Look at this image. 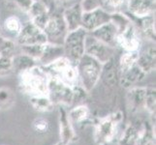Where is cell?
Instances as JSON below:
<instances>
[{
    "instance_id": "obj_1",
    "label": "cell",
    "mask_w": 156,
    "mask_h": 145,
    "mask_svg": "<svg viewBox=\"0 0 156 145\" xmlns=\"http://www.w3.org/2000/svg\"><path fill=\"white\" fill-rule=\"evenodd\" d=\"M20 89L29 97L48 95L49 76L43 67L36 65L19 74Z\"/></svg>"
},
{
    "instance_id": "obj_2",
    "label": "cell",
    "mask_w": 156,
    "mask_h": 145,
    "mask_svg": "<svg viewBox=\"0 0 156 145\" xmlns=\"http://www.w3.org/2000/svg\"><path fill=\"white\" fill-rule=\"evenodd\" d=\"M102 66L103 64L85 53L76 64L79 83L88 93L91 92L100 81Z\"/></svg>"
},
{
    "instance_id": "obj_3",
    "label": "cell",
    "mask_w": 156,
    "mask_h": 145,
    "mask_svg": "<svg viewBox=\"0 0 156 145\" xmlns=\"http://www.w3.org/2000/svg\"><path fill=\"white\" fill-rule=\"evenodd\" d=\"M122 119V112L118 110L96 121L93 133L96 145H110L114 141L117 133V126Z\"/></svg>"
},
{
    "instance_id": "obj_4",
    "label": "cell",
    "mask_w": 156,
    "mask_h": 145,
    "mask_svg": "<svg viewBox=\"0 0 156 145\" xmlns=\"http://www.w3.org/2000/svg\"><path fill=\"white\" fill-rule=\"evenodd\" d=\"M43 69L49 77L60 79L71 87L80 84L76 65L65 56H61L47 65H43Z\"/></svg>"
},
{
    "instance_id": "obj_5",
    "label": "cell",
    "mask_w": 156,
    "mask_h": 145,
    "mask_svg": "<svg viewBox=\"0 0 156 145\" xmlns=\"http://www.w3.org/2000/svg\"><path fill=\"white\" fill-rule=\"evenodd\" d=\"M87 32L83 27L69 31L63 42L64 56L67 57L75 65L84 54V41Z\"/></svg>"
},
{
    "instance_id": "obj_6",
    "label": "cell",
    "mask_w": 156,
    "mask_h": 145,
    "mask_svg": "<svg viewBox=\"0 0 156 145\" xmlns=\"http://www.w3.org/2000/svg\"><path fill=\"white\" fill-rule=\"evenodd\" d=\"M48 96L55 105L70 106L74 103L73 87L55 77L48 79Z\"/></svg>"
},
{
    "instance_id": "obj_7",
    "label": "cell",
    "mask_w": 156,
    "mask_h": 145,
    "mask_svg": "<svg viewBox=\"0 0 156 145\" xmlns=\"http://www.w3.org/2000/svg\"><path fill=\"white\" fill-rule=\"evenodd\" d=\"M115 47L108 46L87 33L84 41V52L104 64L115 56Z\"/></svg>"
},
{
    "instance_id": "obj_8",
    "label": "cell",
    "mask_w": 156,
    "mask_h": 145,
    "mask_svg": "<svg viewBox=\"0 0 156 145\" xmlns=\"http://www.w3.org/2000/svg\"><path fill=\"white\" fill-rule=\"evenodd\" d=\"M43 31L47 37L48 43L52 45L62 46L64 39L68 33L62 15L51 14Z\"/></svg>"
},
{
    "instance_id": "obj_9",
    "label": "cell",
    "mask_w": 156,
    "mask_h": 145,
    "mask_svg": "<svg viewBox=\"0 0 156 145\" xmlns=\"http://www.w3.org/2000/svg\"><path fill=\"white\" fill-rule=\"evenodd\" d=\"M16 41L20 46L45 45L48 43L44 31L36 26L31 20L23 24V27Z\"/></svg>"
},
{
    "instance_id": "obj_10",
    "label": "cell",
    "mask_w": 156,
    "mask_h": 145,
    "mask_svg": "<svg viewBox=\"0 0 156 145\" xmlns=\"http://www.w3.org/2000/svg\"><path fill=\"white\" fill-rule=\"evenodd\" d=\"M109 21H111V12L106 8L102 7L89 11V12H83L82 27L87 33H90Z\"/></svg>"
},
{
    "instance_id": "obj_11",
    "label": "cell",
    "mask_w": 156,
    "mask_h": 145,
    "mask_svg": "<svg viewBox=\"0 0 156 145\" xmlns=\"http://www.w3.org/2000/svg\"><path fill=\"white\" fill-rule=\"evenodd\" d=\"M58 123H59V138L64 144H71L78 140V136L73 126V123L68 116L66 106L59 105L58 109Z\"/></svg>"
},
{
    "instance_id": "obj_12",
    "label": "cell",
    "mask_w": 156,
    "mask_h": 145,
    "mask_svg": "<svg viewBox=\"0 0 156 145\" xmlns=\"http://www.w3.org/2000/svg\"><path fill=\"white\" fill-rule=\"evenodd\" d=\"M116 47H120L125 51H138L141 47L139 29L133 22L124 30L117 34Z\"/></svg>"
},
{
    "instance_id": "obj_13",
    "label": "cell",
    "mask_w": 156,
    "mask_h": 145,
    "mask_svg": "<svg viewBox=\"0 0 156 145\" xmlns=\"http://www.w3.org/2000/svg\"><path fill=\"white\" fill-rule=\"evenodd\" d=\"M147 87L134 86L129 88L126 94V104L129 112L136 114L144 110Z\"/></svg>"
},
{
    "instance_id": "obj_14",
    "label": "cell",
    "mask_w": 156,
    "mask_h": 145,
    "mask_svg": "<svg viewBox=\"0 0 156 145\" xmlns=\"http://www.w3.org/2000/svg\"><path fill=\"white\" fill-rule=\"evenodd\" d=\"M83 14V11L82 9L80 2L64 8V11L62 13V18L64 19V22L66 24L68 32L82 27Z\"/></svg>"
},
{
    "instance_id": "obj_15",
    "label": "cell",
    "mask_w": 156,
    "mask_h": 145,
    "mask_svg": "<svg viewBox=\"0 0 156 145\" xmlns=\"http://www.w3.org/2000/svg\"><path fill=\"white\" fill-rule=\"evenodd\" d=\"M89 34H91L94 38L101 41L104 44L116 48V38L118 32L115 24L112 21H109V22L101 25L100 27L90 32Z\"/></svg>"
},
{
    "instance_id": "obj_16",
    "label": "cell",
    "mask_w": 156,
    "mask_h": 145,
    "mask_svg": "<svg viewBox=\"0 0 156 145\" xmlns=\"http://www.w3.org/2000/svg\"><path fill=\"white\" fill-rule=\"evenodd\" d=\"M147 74L144 73L143 70L140 68L137 64L133 66L126 72H123L119 74V78H118V82L123 88L129 89L131 87H134L136 84L140 83L141 81L146 78Z\"/></svg>"
},
{
    "instance_id": "obj_17",
    "label": "cell",
    "mask_w": 156,
    "mask_h": 145,
    "mask_svg": "<svg viewBox=\"0 0 156 145\" xmlns=\"http://www.w3.org/2000/svg\"><path fill=\"white\" fill-rule=\"evenodd\" d=\"M155 0H128V10L135 18L152 15L155 10Z\"/></svg>"
},
{
    "instance_id": "obj_18",
    "label": "cell",
    "mask_w": 156,
    "mask_h": 145,
    "mask_svg": "<svg viewBox=\"0 0 156 145\" xmlns=\"http://www.w3.org/2000/svg\"><path fill=\"white\" fill-rule=\"evenodd\" d=\"M118 78H119V72H118V66L115 63V56L114 58L110 59L108 62L103 64L100 80H102L107 86L114 87L118 82Z\"/></svg>"
},
{
    "instance_id": "obj_19",
    "label": "cell",
    "mask_w": 156,
    "mask_h": 145,
    "mask_svg": "<svg viewBox=\"0 0 156 145\" xmlns=\"http://www.w3.org/2000/svg\"><path fill=\"white\" fill-rule=\"evenodd\" d=\"M156 50L155 46L147 47L144 51H139L137 59V65L141 68L147 74L155 71L156 66Z\"/></svg>"
},
{
    "instance_id": "obj_20",
    "label": "cell",
    "mask_w": 156,
    "mask_h": 145,
    "mask_svg": "<svg viewBox=\"0 0 156 145\" xmlns=\"http://www.w3.org/2000/svg\"><path fill=\"white\" fill-rule=\"evenodd\" d=\"M29 104L34 109V110L41 112V113L51 112L55 109V104L52 103V101L48 95L32 96L29 98Z\"/></svg>"
},
{
    "instance_id": "obj_21",
    "label": "cell",
    "mask_w": 156,
    "mask_h": 145,
    "mask_svg": "<svg viewBox=\"0 0 156 145\" xmlns=\"http://www.w3.org/2000/svg\"><path fill=\"white\" fill-rule=\"evenodd\" d=\"M23 23L21 22L20 19L16 16H9L8 18L5 19L3 22V28L7 34L6 38H9L11 40L17 39L21 30V27H23Z\"/></svg>"
},
{
    "instance_id": "obj_22",
    "label": "cell",
    "mask_w": 156,
    "mask_h": 145,
    "mask_svg": "<svg viewBox=\"0 0 156 145\" xmlns=\"http://www.w3.org/2000/svg\"><path fill=\"white\" fill-rule=\"evenodd\" d=\"M13 65H14V72H17L19 74L24 71L35 67L37 64V61L34 60L33 58L29 57L28 55L24 53H20V54H15L13 57Z\"/></svg>"
},
{
    "instance_id": "obj_23",
    "label": "cell",
    "mask_w": 156,
    "mask_h": 145,
    "mask_svg": "<svg viewBox=\"0 0 156 145\" xmlns=\"http://www.w3.org/2000/svg\"><path fill=\"white\" fill-rule=\"evenodd\" d=\"M64 56V50L62 46L58 45H52L50 43H47L45 45L44 52L40 59L39 62H42L43 65H47L52 61H55V59Z\"/></svg>"
},
{
    "instance_id": "obj_24",
    "label": "cell",
    "mask_w": 156,
    "mask_h": 145,
    "mask_svg": "<svg viewBox=\"0 0 156 145\" xmlns=\"http://www.w3.org/2000/svg\"><path fill=\"white\" fill-rule=\"evenodd\" d=\"M137 145H155V124L144 122L140 130Z\"/></svg>"
},
{
    "instance_id": "obj_25",
    "label": "cell",
    "mask_w": 156,
    "mask_h": 145,
    "mask_svg": "<svg viewBox=\"0 0 156 145\" xmlns=\"http://www.w3.org/2000/svg\"><path fill=\"white\" fill-rule=\"evenodd\" d=\"M68 116L73 124H83L90 118V109L85 105H78L68 111Z\"/></svg>"
},
{
    "instance_id": "obj_26",
    "label": "cell",
    "mask_w": 156,
    "mask_h": 145,
    "mask_svg": "<svg viewBox=\"0 0 156 145\" xmlns=\"http://www.w3.org/2000/svg\"><path fill=\"white\" fill-rule=\"evenodd\" d=\"M139 23V28L142 33L146 36V38L155 41V19L152 15L147 16V17L137 19Z\"/></svg>"
},
{
    "instance_id": "obj_27",
    "label": "cell",
    "mask_w": 156,
    "mask_h": 145,
    "mask_svg": "<svg viewBox=\"0 0 156 145\" xmlns=\"http://www.w3.org/2000/svg\"><path fill=\"white\" fill-rule=\"evenodd\" d=\"M140 130L132 125L129 124L123 131L121 137L118 141V145H137L139 139Z\"/></svg>"
},
{
    "instance_id": "obj_28",
    "label": "cell",
    "mask_w": 156,
    "mask_h": 145,
    "mask_svg": "<svg viewBox=\"0 0 156 145\" xmlns=\"http://www.w3.org/2000/svg\"><path fill=\"white\" fill-rule=\"evenodd\" d=\"M139 51H125L123 54L120 56L119 61L117 63L118 66V72L119 74L126 72L127 70L132 68L133 66L136 65L137 59L139 55Z\"/></svg>"
},
{
    "instance_id": "obj_29",
    "label": "cell",
    "mask_w": 156,
    "mask_h": 145,
    "mask_svg": "<svg viewBox=\"0 0 156 145\" xmlns=\"http://www.w3.org/2000/svg\"><path fill=\"white\" fill-rule=\"evenodd\" d=\"M16 103V95L10 87H0V110L12 109Z\"/></svg>"
},
{
    "instance_id": "obj_30",
    "label": "cell",
    "mask_w": 156,
    "mask_h": 145,
    "mask_svg": "<svg viewBox=\"0 0 156 145\" xmlns=\"http://www.w3.org/2000/svg\"><path fill=\"white\" fill-rule=\"evenodd\" d=\"M111 21L115 24L118 33L124 31L132 23V20L130 18L119 12L111 13Z\"/></svg>"
},
{
    "instance_id": "obj_31",
    "label": "cell",
    "mask_w": 156,
    "mask_h": 145,
    "mask_svg": "<svg viewBox=\"0 0 156 145\" xmlns=\"http://www.w3.org/2000/svg\"><path fill=\"white\" fill-rule=\"evenodd\" d=\"M46 45V44H45ZM45 45H28V46H20V50L24 54L33 58L37 62L40 61V59L44 52Z\"/></svg>"
},
{
    "instance_id": "obj_32",
    "label": "cell",
    "mask_w": 156,
    "mask_h": 145,
    "mask_svg": "<svg viewBox=\"0 0 156 145\" xmlns=\"http://www.w3.org/2000/svg\"><path fill=\"white\" fill-rule=\"evenodd\" d=\"M48 13H50V10L45 2L41 1V0H34L27 14L30 19H33L35 18H38L40 16H43Z\"/></svg>"
},
{
    "instance_id": "obj_33",
    "label": "cell",
    "mask_w": 156,
    "mask_h": 145,
    "mask_svg": "<svg viewBox=\"0 0 156 145\" xmlns=\"http://www.w3.org/2000/svg\"><path fill=\"white\" fill-rule=\"evenodd\" d=\"M16 50V42L0 35V55L14 56Z\"/></svg>"
},
{
    "instance_id": "obj_34",
    "label": "cell",
    "mask_w": 156,
    "mask_h": 145,
    "mask_svg": "<svg viewBox=\"0 0 156 145\" xmlns=\"http://www.w3.org/2000/svg\"><path fill=\"white\" fill-rule=\"evenodd\" d=\"M144 110H147L150 115L155 114V110H156V89L155 87H151V86L147 87Z\"/></svg>"
},
{
    "instance_id": "obj_35",
    "label": "cell",
    "mask_w": 156,
    "mask_h": 145,
    "mask_svg": "<svg viewBox=\"0 0 156 145\" xmlns=\"http://www.w3.org/2000/svg\"><path fill=\"white\" fill-rule=\"evenodd\" d=\"M13 57L0 55V78H6L14 73Z\"/></svg>"
},
{
    "instance_id": "obj_36",
    "label": "cell",
    "mask_w": 156,
    "mask_h": 145,
    "mask_svg": "<svg viewBox=\"0 0 156 145\" xmlns=\"http://www.w3.org/2000/svg\"><path fill=\"white\" fill-rule=\"evenodd\" d=\"M32 128L38 133H46L50 129V123L44 117H37L32 122Z\"/></svg>"
},
{
    "instance_id": "obj_37",
    "label": "cell",
    "mask_w": 156,
    "mask_h": 145,
    "mask_svg": "<svg viewBox=\"0 0 156 145\" xmlns=\"http://www.w3.org/2000/svg\"><path fill=\"white\" fill-rule=\"evenodd\" d=\"M80 3L83 12H89L104 7V0H82Z\"/></svg>"
},
{
    "instance_id": "obj_38",
    "label": "cell",
    "mask_w": 156,
    "mask_h": 145,
    "mask_svg": "<svg viewBox=\"0 0 156 145\" xmlns=\"http://www.w3.org/2000/svg\"><path fill=\"white\" fill-rule=\"evenodd\" d=\"M10 1L13 2L16 7L27 14L34 0H10Z\"/></svg>"
},
{
    "instance_id": "obj_39",
    "label": "cell",
    "mask_w": 156,
    "mask_h": 145,
    "mask_svg": "<svg viewBox=\"0 0 156 145\" xmlns=\"http://www.w3.org/2000/svg\"><path fill=\"white\" fill-rule=\"evenodd\" d=\"M123 1H124V0H104V6L107 5V6H109L111 8L116 9L121 6Z\"/></svg>"
},
{
    "instance_id": "obj_40",
    "label": "cell",
    "mask_w": 156,
    "mask_h": 145,
    "mask_svg": "<svg viewBox=\"0 0 156 145\" xmlns=\"http://www.w3.org/2000/svg\"><path fill=\"white\" fill-rule=\"evenodd\" d=\"M55 145H67V144H64V143H62L61 141H58Z\"/></svg>"
}]
</instances>
